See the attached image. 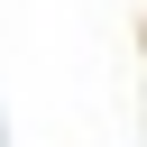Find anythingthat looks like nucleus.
<instances>
[{
    "instance_id": "nucleus-1",
    "label": "nucleus",
    "mask_w": 147,
    "mask_h": 147,
    "mask_svg": "<svg viewBox=\"0 0 147 147\" xmlns=\"http://www.w3.org/2000/svg\"><path fill=\"white\" fill-rule=\"evenodd\" d=\"M0 147H9V129H0Z\"/></svg>"
}]
</instances>
